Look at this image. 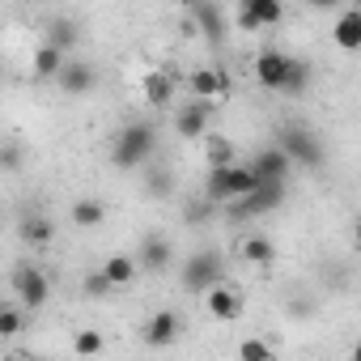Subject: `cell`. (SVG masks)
Returning a JSON list of instances; mask_svg holds the SVG:
<instances>
[{
    "label": "cell",
    "instance_id": "cell-1",
    "mask_svg": "<svg viewBox=\"0 0 361 361\" xmlns=\"http://www.w3.org/2000/svg\"><path fill=\"white\" fill-rule=\"evenodd\" d=\"M153 149H157V128L145 123V119H132L111 140V166L115 170H140L153 157Z\"/></svg>",
    "mask_w": 361,
    "mask_h": 361
},
{
    "label": "cell",
    "instance_id": "cell-2",
    "mask_svg": "<svg viewBox=\"0 0 361 361\" xmlns=\"http://www.w3.org/2000/svg\"><path fill=\"white\" fill-rule=\"evenodd\" d=\"M255 183H259V178H255V170H251V166H243V161H226V166H209L204 196L221 209V204H230V200L247 196Z\"/></svg>",
    "mask_w": 361,
    "mask_h": 361
},
{
    "label": "cell",
    "instance_id": "cell-3",
    "mask_svg": "<svg viewBox=\"0 0 361 361\" xmlns=\"http://www.w3.org/2000/svg\"><path fill=\"white\" fill-rule=\"evenodd\" d=\"M276 149H281L293 166H306V170H319V166H323V145H319V136H314L306 123H281Z\"/></svg>",
    "mask_w": 361,
    "mask_h": 361
},
{
    "label": "cell",
    "instance_id": "cell-4",
    "mask_svg": "<svg viewBox=\"0 0 361 361\" xmlns=\"http://www.w3.org/2000/svg\"><path fill=\"white\" fill-rule=\"evenodd\" d=\"M281 204H285V183H276V178H259L247 196L221 204V213H226V217H264V213H272V209H281Z\"/></svg>",
    "mask_w": 361,
    "mask_h": 361
},
{
    "label": "cell",
    "instance_id": "cell-5",
    "mask_svg": "<svg viewBox=\"0 0 361 361\" xmlns=\"http://www.w3.org/2000/svg\"><path fill=\"white\" fill-rule=\"evenodd\" d=\"M9 285H13L18 306H22L26 314H30V310H43L47 298H51V281H47V272H43L39 264H18L13 276H9Z\"/></svg>",
    "mask_w": 361,
    "mask_h": 361
},
{
    "label": "cell",
    "instance_id": "cell-6",
    "mask_svg": "<svg viewBox=\"0 0 361 361\" xmlns=\"http://www.w3.org/2000/svg\"><path fill=\"white\" fill-rule=\"evenodd\" d=\"M217 281H226V255L221 251H196L192 259H183V289L188 293H204Z\"/></svg>",
    "mask_w": 361,
    "mask_h": 361
},
{
    "label": "cell",
    "instance_id": "cell-7",
    "mask_svg": "<svg viewBox=\"0 0 361 361\" xmlns=\"http://www.w3.org/2000/svg\"><path fill=\"white\" fill-rule=\"evenodd\" d=\"M200 298H204L209 319H217V323H238V319H243V310H247L243 289H238V285H230V281H217V285H213V289H204Z\"/></svg>",
    "mask_w": 361,
    "mask_h": 361
},
{
    "label": "cell",
    "instance_id": "cell-8",
    "mask_svg": "<svg viewBox=\"0 0 361 361\" xmlns=\"http://www.w3.org/2000/svg\"><path fill=\"white\" fill-rule=\"evenodd\" d=\"M51 81H56L60 94H68V98H85V94L98 90V68H94L90 60H64L60 73H56Z\"/></svg>",
    "mask_w": 361,
    "mask_h": 361
},
{
    "label": "cell",
    "instance_id": "cell-9",
    "mask_svg": "<svg viewBox=\"0 0 361 361\" xmlns=\"http://www.w3.org/2000/svg\"><path fill=\"white\" fill-rule=\"evenodd\" d=\"M213 115H217V102L192 98L188 106H178V115H174V136H183V140H200V136L209 132Z\"/></svg>",
    "mask_w": 361,
    "mask_h": 361
},
{
    "label": "cell",
    "instance_id": "cell-10",
    "mask_svg": "<svg viewBox=\"0 0 361 361\" xmlns=\"http://www.w3.org/2000/svg\"><path fill=\"white\" fill-rule=\"evenodd\" d=\"M132 259H136L140 272H166L174 264V243L161 238V234H149V238H140V247L132 251Z\"/></svg>",
    "mask_w": 361,
    "mask_h": 361
},
{
    "label": "cell",
    "instance_id": "cell-11",
    "mask_svg": "<svg viewBox=\"0 0 361 361\" xmlns=\"http://www.w3.org/2000/svg\"><path fill=\"white\" fill-rule=\"evenodd\" d=\"M281 18H285L281 0H238V26L243 30H264V26H276Z\"/></svg>",
    "mask_w": 361,
    "mask_h": 361
},
{
    "label": "cell",
    "instance_id": "cell-12",
    "mask_svg": "<svg viewBox=\"0 0 361 361\" xmlns=\"http://www.w3.org/2000/svg\"><path fill=\"white\" fill-rule=\"evenodd\" d=\"M178 331H183V319H178L174 310H157V314H149V319H145L140 340H145L149 348H166V344H174V340H178Z\"/></svg>",
    "mask_w": 361,
    "mask_h": 361
},
{
    "label": "cell",
    "instance_id": "cell-13",
    "mask_svg": "<svg viewBox=\"0 0 361 361\" xmlns=\"http://www.w3.org/2000/svg\"><path fill=\"white\" fill-rule=\"evenodd\" d=\"M188 90H192V98L217 102V98H230V77H226L221 68L204 64V68H192V77H188Z\"/></svg>",
    "mask_w": 361,
    "mask_h": 361
},
{
    "label": "cell",
    "instance_id": "cell-14",
    "mask_svg": "<svg viewBox=\"0 0 361 361\" xmlns=\"http://www.w3.org/2000/svg\"><path fill=\"white\" fill-rule=\"evenodd\" d=\"M18 238L30 247V251H47L51 243H56V226H51V217L47 213H22V221H18Z\"/></svg>",
    "mask_w": 361,
    "mask_h": 361
},
{
    "label": "cell",
    "instance_id": "cell-15",
    "mask_svg": "<svg viewBox=\"0 0 361 361\" xmlns=\"http://www.w3.org/2000/svg\"><path fill=\"white\" fill-rule=\"evenodd\" d=\"M234 255H238L243 264H251V268H272V264H276V243H272L268 234H247V238H238Z\"/></svg>",
    "mask_w": 361,
    "mask_h": 361
},
{
    "label": "cell",
    "instance_id": "cell-16",
    "mask_svg": "<svg viewBox=\"0 0 361 361\" xmlns=\"http://www.w3.org/2000/svg\"><path fill=\"white\" fill-rule=\"evenodd\" d=\"M285 68H289V56L285 51H259L255 56V81L264 85V90H276L281 94V81H285Z\"/></svg>",
    "mask_w": 361,
    "mask_h": 361
},
{
    "label": "cell",
    "instance_id": "cell-17",
    "mask_svg": "<svg viewBox=\"0 0 361 361\" xmlns=\"http://www.w3.org/2000/svg\"><path fill=\"white\" fill-rule=\"evenodd\" d=\"M174 90H178V81L166 73V68H153V73H145V81H140V94H145V102L157 111V106H170L174 102Z\"/></svg>",
    "mask_w": 361,
    "mask_h": 361
},
{
    "label": "cell",
    "instance_id": "cell-18",
    "mask_svg": "<svg viewBox=\"0 0 361 361\" xmlns=\"http://www.w3.org/2000/svg\"><path fill=\"white\" fill-rule=\"evenodd\" d=\"M192 22L200 35H209V43H221L226 39V26H221V13L213 0H192Z\"/></svg>",
    "mask_w": 361,
    "mask_h": 361
},
{
    "label": "cell",
    "instance_id": "cell-19",
    "mask_svg": "<svg viewBox=\"0 0 361 361\" xmlns=\"http://www.w3.org/2000/svg\"><path fill=\"white\" fill-rule=\"evenodd\" d=\"M251 170H255V178H276V183H285L289 178V170H293V161L272 145V149H264L255 161H251Z\"/></svg>",
    "mask_w": 361,
    "mask_h": 361
},
{
    "label": "cell",
    "instance_id": "cell-20",
    "mask_svg": "<svg viewBox=\"0 0 361 361\" xmlns=\"http://www.w3.org/2000/svg\"><path fill=\"white\" fill-rule=\"evenodd\" d=\"M68 60V51H60L56 43H39L35 47V60H30V73H35V81H51L56 73H60V64Z\"/></svg>",
    "mask_w": 361,
    "mask_h": 361
},
{
    "label": "cell",
    "instance_id": "cell-21",
    "mask_svg": "<svg viewBox=\"0 0 361 361\" xmlns=\"http://www.w3.org/2000/svg\"><path fill=\"white\" fill-rule=\"evenodd\" d=\"M331 39H336L340 51H357L361 47V13L357 9H344L340 22H336V30H331Z\"/></svg>",
    "mask_w": 361,
    "mask_h": 361
},
{
    "label": "cell",
    "instance_id": "cell-22",
    "mask_svg": "<svg viewBox=\"0 0 361 361\" xmlns=\"http://www.w3.org/2000/svg\"><path fill=\"white\" fill-rule=\"evenodd\" d=\"M306 90H310V64H306V60H298V56H289V68H285L281 94H285V98H302Z\"/></svg>",
    "mask_w": 361,
    "mask_h": 361
},
{
    "label": "cell",
    "instance_id": "cell-23",
    "mask_svg": "<svg viewBox=\"0 0 361 361\" xmlns=\"http://www.w3.org/2000/svg\"><path fill=\"white\" fill-rule=\"evenodd\" d=\"M200 140H204V157H209V166H226V161H238V145H234L230 136H221V132H204Z\"/></svg>",
    "mask_w": 361,
    "mask_h": 361
},
{
    "label": "cell",
    "instance_id": "cell-24",
    "mask_svg": "<svg viewBox=\"0 0 361 361\" xmlns=\"http://www.w3.org/2000/svg\"><path fill=\"white\" fill-rule=\"evenodd\" d=\"M145 196L149 200H170L174 196V170L170 166H149V174H145Z\"/></svg>",
    "mask_w": 361,
    "mask_h": 361
},
{
    "label": "cell",
    "instance_id": "cell-25",
    "mask_svg": "<svg viewBox=\"0 0 361 361\" xmlns=\"http://www.w3.org/2000/svg\"><path fill=\"white\" fill-rule=\"evenodd\" d=\"M47 43H56L60 51H73V47L81 43V26H77L73 18H51V22H47Z\"/></svg>",
    "mask_w": 361,
    "mask_h": 361
},
{
    "label": "cell",
    "instance_id": "cell-26",
    "mask_svg": "<svg viewBox=\"0 0 361 361\" xmlns=\"http://www.w3.org/2000/svg\"><path fill=\"white\" fill-rule=\"evenodd\" d=\"M68 221H73L77 230H98V226L106 221V209H102V200H77V204L68 209Z\"/></svg>",
    "mask_w": 361,
    "mask_h": 361
},
{
    "label": "cell",
    "instance_id": "cell-27",
    "mask_svg": "<svg viewBox=\"0 0 361 361\" xmlns=\"http://www.w3.org/2000/svg\"><path fill=\"white\" fill-rule=\"evenodd\" d=\"M136 272H140V268H136V259H132V255H123V251H115V255L102 264V276H106L115 289H119V285H132V281H136Z\"/></svg>",
    "mask_w": 361,
    "mask_h": 361
},
{
    "label": "cell",
    "instance_id": "cell-28",
    "mask_svg": "<svg viewBox=\"0 0 361 361\" xmlns=\"http://www.w3.org/2000/svg\"><path fill=\"white\" fill-rule=\"evenodd\" d=\"M26 327H30V319H26L22 306H0V340H13V336H22Z\"/></svg>",
    "mask_w": 361,
    "mask_h": 361
},
{
    "label": "cell",
    "instance_id": "cell-29",
    "mask_svg": "<svg viewBox=\"0 0 361 361\" xmlns=\"http://www.w3.org/2000/svg\"><path fill=\"white\" fill-rule=\"evenodd\" d=\"M22 166H26V145H22V140H5V145H0V170L13 174V170H22Z\"/></svg>",
    "mask_w": 361,
    "mask_h": 361
},
{
    "label": "cell",
    "instance_id": "cell-30",
    "mask_svg": "<svg viewBox=\"0 0 361 361\" xmlns=\"http://www.w3.org/2000/svg\"><path fill=\"white\" fill-rule=\"evenodd\" d=\"M111 289H115V285L102 276V268H98V272H85V281H81V293H85V298H94V302L111 298Z\"/></svg>",
    "mask_w": 361,
    "mask_h": 361
},
{
    "label": "cell",
    "instance_id": "cell-31",
    "mask_svg": "<svg viewBox=\"0 0 361 361\" xmlns=\"http://www.w3.org/2000/svg\"><path fill=\"white\" fill-rule=\"evenodd\" d=\"M238 357H243V361H272L276 348L264 344V340H243V344H238Z\"/></svg>",
    "mask_w": 361,
    "mask_h": 361
},
{
    "label": "cell",
    "instance_id": "cell-32",
    "mask_svg": "<svg viewBox=\"0 0 361 361\" xmlns=\"http://www.w3.org/2000/svg\"><path fill=\"white\" fill-rule=\"evenodd\" d=\"M102 344H106V340H102L98 331H77V336H73V353H81V357L102 353Z\"/></svg>",
    "mask_w": 361,
    "mask_h": 361
},
{
    "label": "cell",
    "instance_id": "cell-33",
    "mask_svg": "<svg viewBox=\"0 0 361 361\" xmlns=\"http://www.w3.org/2000/svg\"><path fill=\"white\" fill-rule=\"evenodd\" d=\"M213 213H221V209H217L209 196H200V200H192V204L183 209V217H188V221H196V226H200V221H209Z\"/></svg>",
    "mask_w": 361,
    "mask_h": 361
},
{
    "label": "cell",
    "instance_id": "cell-34",
    "mask_svg": "<svg viewBox=\"0 0 361 361\" xmlns=\"http://www.w3.org/2000/svg\"><path fill=\"white\" fill-rule=\"evenodd\" d=\"M306 5H310V9H323V13H327V9H336V5H340V0H306Z\"/></svg>",
    "mask_w": 361,
    "mask_h": 361
},
{
    "label": "cell",
    "instance_id": "cell-35",
    "mask_svg": "<svg viewBox=\"0 0 361 361\" xmlns=\"http://www.w3.org/2000/svg\"><path fill=\"white\" fill-rule=\"evenodd\" d=\"M0 230H5V209H0Z\"/></svg>",
    "mask_w": 361,
    "mask_h": 361
}]
</instances>
